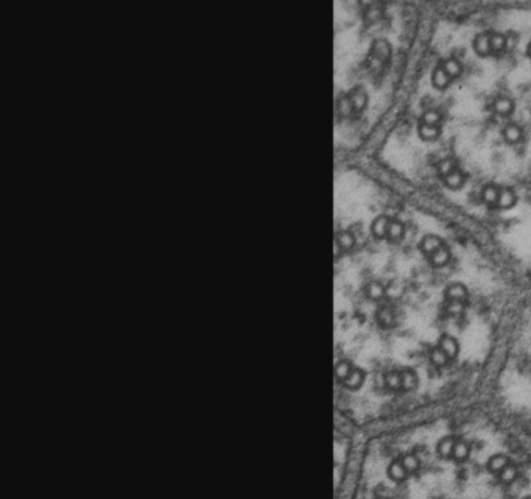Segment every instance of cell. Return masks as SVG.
Instances as JSON below:
<instances>
[{"instance_id":"obj_22","label":"cell","mask_w":531,"mask_h":499,"mask_svg":"<svg viewBox=\"0 0 531 499\" xmlns=\"http://www.w3.org/2000/svg\"><path fill=\"white\" fill-rule=\"evenodd\" d=\"M430 360H431V364H433V365H436V367H444L446 364H447V360H449V356L444 353V351H442L439 346L438 348H433V349H431V353H430Z\"/></svg>"},{"instance_id":"obj_1","label":"cell","mask_w":531,"mask_h":499,"mask_svg":"<svg viewBox=\"0 0 531 499\" xmlns=\"http://www.w3.org/2000/svg\"><path fill=\"white\" fill-rule=\"evenodd\" d=\"M391 55V45L387 39H377L372 44V56L377 58L379 61H385L388 60Z\"/></svg>"},{"instance_id":"obj_21","label":"cell","mask_w":531,"mask_h":499,"mask_svg":"<svg viewBox=\"0 0 531 499\" xmlns=\"http://www.w3.org/2000/svg\"><path fill=\"white\" fill-rule=\"evenodd\" d=\"M503 136H505V139L508 142H517L520 139V136H522V130H520L516 123H509V125L505 126Z\"/></svg>"},{"instance_id":"obj_10","label":"cell","mask_w":531,"mask_h":499,"mask_svg":"<svg viewBox=\"0 0 531 499\" xmlns=\"http://www.w3.org/2000/svg\"><path fill=\"white\" fill-rule=\"evenodd\" d=\"M516 203V195L509 188H501L498 192L497 204L500 208H511Z\"/></svg>"},{"instance_id":"obj_23","label":"cell","mask_w":531,"mask_h":499,"mask_svg":"<svg viewBox=\"0 0 531 499\" xmlns=\"http://www.w3.org/2000/svg\"><path fill=\"white\" fill-rule=\"evenodd\" d=\"M385 384L391 388V390H399L402 388V378L399 371H388L385 375Z\"/></svg>"},{"instance_id":"obj_20","label":"cell","mask_w":531,"mask_h":499,"mask_svg":"<svg viewBox=\"0 0 531 499\" xmlns=\"http://www.w3.org/2000/svg\"><path fill=\"white\" fill-rule=\"evenodd\" d=\"M498 192H500V189L496 184H486L483 188V192H481V197H483V200L486 203H497Z\"/></svg>"},{"instance_id":"obj_11","label":"cell","mask_w":531,"mask_h":499,"mask_svg":"<svg viewBox=\"0 0 531 499\" xmlns=\"http://www.w3.org/2000/svg\"><path fill=\"white\" fill-rule=\"evenodd\" d=\"M449 259H450V251H449V248L444 247V245L439 247V248L430 256V261H431V264H433L435 267L446 266V264L449 262Z\"/></svg>"},{"instance_id":"obj_31","label":"cell","mask_w":531,"mask_h":499,"mask_svg":"<svg viewBox=\"0 0 531 499\" xmlns=\"http://www.w3.org/2000/svg\"><path fill=\"white\" fill-rule=\"evenodd\" d=\"M379 321L383 326H389L392 323V312L389 309H382L379 314Z\"/></svg>"},{"instance_id":"obj_12","label":"cell","mask_w":531,"mask_h":499,"mask_svg":"<svg viewBox=\"0 0 531 499\" xmlns=\"http://www.w3.org/2000/svg\"><path fill=\"white\" fill-rule=\"evenodd\" d=\"M400 378H402V388L405 390H413L416 385H418V376L413 370L407 368L400 373Z\"/></svg>"},{"instance_id":"obj_2","label":"cell","mask_w":531,"mask_h":499,"mask_svg":"<svg viewBox=\"0 0 531 499\" xmlns=\"http://www.w3.org/2000/svg\"><path fill=\"white\" fill-rule=\"evenodd\" d=\"M439 348L442 349V351H444V353L449 356V359H454V357H457V354H458V351H460V345H458V342L454 339V337H452V336H442L441 339H439Z\"/></svg>"},{"instance_id":"obj_19","label":"cell","mask_w":531,"mask_h":499,"mask_svg":"<svg viewBox=\"0 0 531 499\" xmlns=\"http://www.w3.org/2000/svg\"><path fill=\"white\" fill-rule=\"evenodd\" d=\"M337 243H338L340 248L349 250V248L354 247V243H355V237H354L349 231H341V232H338V236H337Z\"/></svg>"},{"instance_id":"obj_17","label":"cell","mask_w":531,"mask_h":499,"mask_svg":"<svg viewBox=\"0 0 531 499\" xmlns=\"http://www.w3.org/2000/svg\"><path fill=\"white\" fill-rule=\"evenodd\" d=\"M366 293H368V297L372 298V300H380L383 295H385V287H383L382 282L372 281V282H369L368 287H366Z\"/></svg>"},{"instance_id":"obj_26","label":"cell","mask_w":531,"mask_h":499,"mask_svg":"<svg viewBox=\"0 0 531 499\" xmlns=\"http://www.w3.org/2000/svg\"><path fill=\"white\" fill-rule=\"evenodd\" d=\"M439 120H441V113L438 110H425L424 114H422V123L438 125Z\"/></svg>"},{"instance_id":"obj_7","label":"cell","mask_w":531,"mask_h":499,"mask_svg":"<svg viewBox=\"0 0 531 499\" xmlns=\"http://www.w3.org/2000/svg\"><path fill=\"white\" fill-rule=\"evenodd\" d=\"M389 219L387 217V215H379V217L372 222V234H374L376 237H385L388 234V227H389Z\"/></svg>"},{"instance_id":"obj_9","label":"cell","mask_w":531,"mask_h":499,"mask_svg":"<svg viewBox=\"0 0 531 499\" xmlns=\"http://www.w3.org/2000/svg\"><path fill=\"white\" fill-rule=\"evenodd\" d=\"M363 379H365V375H363V371L360 368H352L349 376L344 379V385H346L348 388H352L355 390L358 388L361 384H363Z\"/></svg>"},{"instance_id":"obj_32","label":"cell","mask_w":531,"mask_h":499,"mask_svg":"<svg viewBox=\"0 0 531 499\" xmlns=\"http://www.w3.org/2000/svg\"><path fill=\"white\" fill-rule=\"evenodd\" d=\"M527 53L531 56V42H530V44H528V47H527Z\"/></svg>"},{"instance_id":"obj_24","label":"cell","mask_w":531,"mask_h":499,"mask_svg":"<svg viewBox=\"0 0 531 499\" xmlns=\"http://www.w3.org/2000/svg\"><path fill=\"white\" fill-rule=\"evenodd\" d=\"M442 67H444L446 72L450 75V78H452V77H457V75H460V72H461V63L457 60V58H449V60H446V61H444V64H442Z\"/></svg>"},{"instance_id":"obj_3","label":"cell","mask_w":531,"mask_h":499,"mask_svg":"<svg viewBox=\"0 0 531 499\" xmlns=\"http://www.w3.org/2000/svg\"><path fill=\"white\" fill-rule=\"evenodd\" d=\"M439 247H442V240L438 236H435V234H427L421 240V250L425 254H428V256H431Z\"/></svg>"},{"instance_id":"obj_18","label":"cell","mask_w":531,"mask_h":499,"mask_svg":"<svg viewBox=\"0 0 531 499\" xmlns=\"http://www.w3.org/2000/svg\"><path fill=\"white\" fill-rule=\"evenodd\" d=\"M444 181H446V184L449 186V188H454V189H455V188H460V186L463 184L464 175H463V172H460L458 169H455L454 172H450L449 175H446Z\"/></svg>"},{"instance_id":"obj_29","label":"cell","mask_w":531,"mask_h":499,"mask_svg":"<svg viewBox=\"0 0 531 499\" xmlns=\"http://www.w3.org/2000/svg\"><path fill=\"white\" fill-rule=\"evenodd\" d=\"M506 47V36L501 33H493L491 35V48L493 50H501Z\"/></svg>"},{"instance_id":"obj_14","label":"cell","mask_w":531,"mask_h":499,"mask_svg":"<svg viewBox=\"0 0 531 499\" xmlns=\"http://www.w3.org/2000/svg\"><path fill=\"white\" fill-rule=\"evenodd\" d=\"M419 134L421 138L433 141L439 136V126L438 125H428V123H421L419 126Z\"/></svg>"},{"instance_id":"obj_15","label":"cell","mask_w":531,"mask_h":499,"mask_svg":"<svg viewBox=\"0 0 531 499\" xmlns=\"http://www.w3.org/2000/svg\"><path fill=\"white\" fill-rule=\"evenodd\" d=\"M404 225H402V222L399 220H391L389 222V227H388V234L387 236L389 237V240H399L402 236H404Z\"/></svg>"},{"instance_id":"obj_27","label":"cell","mask_w":531,"mask_h":499,"mask_svg":"<svg viewBox=\"0 0 531 499\" xmlns=\"http://www.w3.org/2000/svg\"><path fill=\"white\" fill-rule=\"evenodd\" d=\"M446 310L450 315H461L464 312V301H457V300H449Z\"/></svg>"},{"instance_id":"obj_4","label":"cell","mask_w":531,"mask_h":499,"mask_svg":"<svg viewBox=\"0 0 531 499\" xmlns=\"http://www.w3.org/2000/svg\"><path fill=\"white\" fill-rule=\"evenodd\" d=\"M348 97H349V100H351V103L354 106V110L360 111V110H363V108L366 106L368 95H366V92H365L363 87H355V89H352Z\"/></svg>"},{"instance_id":"obj_28","label":"cell","mask_w":531,"mask_h":499,"mask_svg":"<svg viewBox=\"0 0 531 499\" xmlns=\"http://www.w3.org/2000/svg\"><path fill=\"white\" fill-rule=\"evenodd\" d=\"M351 370H352V367H351V364H349L348 360H341V362H338L337 367H335L337 378H338L340 381H344V379H346V378L349 376Z\"/></svg>"},{"instance_id":"obj_30","label":"cell","mask_w":531,"mask_h":499,"mask_svg":"<svg viewBox=\"0 0 531 499\" xmlns=\"http://www.w3.org/2000/svg\"><path fill=\"white\" fill-rule=\"evenodd\" d=\"M455 169H457V161L454 158H446L439 162V173L444 175V177L450 172H454Z\"/></svg>"},{"instance_id":"obj_5","label":"cell","mask_w":531,"mask_h":499,"mask_svg":"<svg viewBox=\"0 0 531 499\" xmlns=\"http://www.w3.org/2000/svg\"><path fill=\"white\" fill-rule=\"evenodd\" d=\"M455 443H457V438L452 437V435H447L444 438H441L438 442V446H436V453L441 457H452Z\"/></svg>"},{"instance_id":"obj_25","label":"cell","mask_w":531,"mask_h":499,"mask_svg":"<svg viewBox=\"0 0 531 499\" xmlns=\"http://www.w3.org/2000/svg\"><path fill=\"white\" fill-rule=\"evenodd\" d=\"M337 111H338L340 115H343V117H348V115L352 114L354 106H352V103H351V100H349V97H341V99L338 100V103H337Z\"/></svg>"},{"instance_id":"obj_13","label":"cell","mask_w":531,"mask_h":499,"mask_svg":"<svg viewBox=\"0 0 531 499\" xmlns=\"http://www.w3.org/2000/svg\"><path fill=\"white\" fill-rule=\"evenodd\" d=\"M431 80H433V84L438 86V87H444L449 81H450V75L446 72V69L441 66H438L436 69L433 71V75H431Z\"/></svg>"},{"instance_id":"obj_6","label":"cell","mask_w":531,"mask_h":499,"mask_svg":"<svg viewBox=\"0 0 531 499\" xmlns=\"http://www.w3.org/2000/svg\"><path fill=\"white\" fill-rule=\"evenodd\" d=\"M446 297L449 300H457V301H464L467 298V289L460 284V282H454L446 289Z\"/></svg>"},{"instance_id":"obj_8","label":"cell","mask_w":531,"mask_h":499,"mask_svg":"<svg viewBox=\"0 0 531 499\" xmlns=\"http://www.w3.org/2000/svg\"><path fill=\"white\" fill-rule=\"evenodd\" d=\"M474 47L477 53L480 55H488L491 52V35L489 33H480L475 36Z\"/></svg>"},{"instance_id":"obj_16","label":"cell","mask_w":531,"mask_h":499,"mask_svg":"<svg viewBox=\"0 0 531 499\" xmlns=\"http://www.w3.org/2000/svg\"><path fill=\"white\" fill-rule=\"evenodd\" d=\"M494 110L500 114H508L511 110H513V100L509 99V97H497L496 102H494Z\"/></svg>"}]
</instances>
